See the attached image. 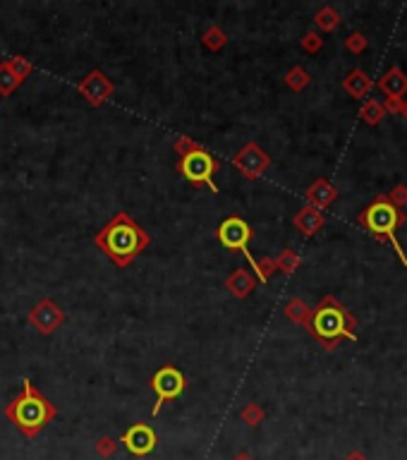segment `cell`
Here are the masks:
<instances>
[{"instance_id":"6da1fadb","label":"cell","mask_w":407,"mask_h":460,"mask_svg":"<svg viewBox=\"0 0 407 460\" xmlns=\"http://www.w3.org/2000/svg\"><path fill=\"white\" fill-rule=\"evenodd\" d=\"M94 245L99 247L118 269H127V266L151 245V235H149L127 211H118V214L94 235Z\"/></svg>"},{"instance_id":"7a4b0ae2","label":"cell","mask_w":407,"mask_h":460,"mask_svg":"<svg viewBox=\"0 0 407 460\" xmlns=\"http://www.w3.org/2000/svg\"><path fill=\"white\" fill-rule=\"evenodd\" d=\"M3 415L14 424L17 432H22L27 439H36L38 432L46 427L48 422L58 417L56 403L46 398L36 386L29 379L22 381V394H17L8 405H5Z\"/></svg>"},{"instance_id":"3957f363","label":"cell","mask_w":407,"mask_h":460,"mask_svg":"<svg viewBox=\"0 0 407 460\" xmlns=\"http://www.w3.org/2000/svg\"><path fill=\"white\" fill-rule=\"evenodd\" d=\"M357 322L338 298L333 295H326V298L319 302V307L312 309V319H309L307 331L321 343L326 350H333L338 348L341 341H355L357 331H355Z\"/></svg>"},{"instance_id":"277c9868","label":"cell","mask_w":407,"mask_h":460,"mask_svg":"<svg viewBox=\"0 0 407 460\" xmlns=\"http://www.w3.org/2000/svg\"><path fill=\"white\" fill-rule=\"evenodd\" d=\"M360 223L365 226L367 230L371 232L374 237H379V240H391L395 245V252L400 254V259L407 264V256L403 254V250H400L398 240H395V230L400 228V226L405 223V214L400 209H395L393 204H391L388 199H386V195H381L376 202H371L369 206H367L365 211L360 214Z\"/></svg>"},{"instance_id":"5b68a950","label":"cell","mask_w":407,"mask_h":460,"mask_svg":"<svg viewBox=\"0 0 407 460\" xmlns=\"http://www.w3.org/2000/svg\"><path fill=\"white\" fill-rule=\"evenodd\" d=\"M177 171L182 173L187 182H192L195 187H208L211 192H218V185L213 180L218 171H221V161L213 156L208 149H201L197 154H190L185 158H177Z\"/></svg>"},{"instance_id":"8992f818","label":"cell","mask_w":407,"mask_h":460,"mask_svg":"<svg viewBox=\"0 0 407 460\" xmlns=\"http://www.w3.org/2000/svg\"><path fill=\"white\" fill-rule=\"evenodd\" d=\"M149 389L156 394V403L151 408V417H158V413L163 410V405L168 400H175L182 396V391L187 389V379L175 365H163L156 374L149 379Z\"/></svg>"},{"instance_id":"52a82bcc","label":"cell","mask_w":407,"mask_h":460,"mask_svg":"<svg viewBox=\"0 0 407 460\" xmlns=\"http://www.w3.org/2000/svg\"><path fill=\"white\" fill-rule=\"evenodd\" d=\"M216 237L225 250L242 252V254L247 256V261L254 259L251 252H249V242H251V237H254V230H251V226L247 223L245 219H240V216H230V219H225L221 226H218Z\"/></svg>"},{"instance_id":"ba28073f","label":"cell","mask_w":407,"mask_h":460,"mask_svg":"<svg viewBox=\"0 0 407 460\" xmlns=\"http://www.w3.org/2000/svg\"><path fill=\"white\" fill-rule=\"evenodd\" d=\"M27 319H29V324H32L36 333H41V336H53V333H56L58 328L67 322V314H65V309L56 302V300L43 298V300H38L32 309H29Z\"/></svg>"},{"instance_id":"9c48e42d","label":"cell","mask_w":407,"mask_h":460,"mask_svg":"<svg viewBox=\"0 0 407 460\" xmlns=\"http://www.w3.org/2000/svg\"><path fill=\"white\" fill-rule=\"evenodd\" d=\"M232 166L242 173L245 180H256V178H261L271 168V156L256 142H247L232 156Z\"/></svg>"},{"instance_id":"30bf717a","label":"cell","mask_w":407,"mask_h":460,"mask_svg":"<svg viewBox=\"0 0 407 460\" xmlns=\"http://www.w3.org/2000/svg\"><path fill=\"white\" fill-rule=\"evenodd\" d=\"M77 91L84 96V101L94 108L103 106L110 96L115 94V84L110 82V77L103 70H91L84 80L77 84Z\"/></svg>"},{"instance_id":"8fae6325","label":"cell","mask_w":407,"mask_h":460,"mask_svg":"<svg viewBox=\"0 0 407 460\" xmlns=\"http://www.w3.org/2000/svg\"><path fill=\"white\" fill-rule=\"evenodd\" d=\"M123 446L127 448L132 456H149V453L156 448V444H158V437H156V432H153L149 424H132V427L127 429V432L123 434Z\"/></svg>"},{"instance_id":"7c38bea8","label":"cell","mask_w":407,"mask_h":460,"mask_svg":"<svg viewBox=\"0 0 407 460\" xmlns=\"http://www.w3.org/2000/svg\"><path fill=\"white\" fill-rule=\"evenodd\" d=\"M304 197H307L309 206L323 211L338 199V190H336V185H331V182L326 180V178H319V180H314L312 185L307 187Z\"/></svg>"},{"instance_id":"4fadbf2b","label":"cell","mask_w":407,"mask_h":460,"mask_svg":"<svg viewBox=\"0 0 407 460\" xmlns=\"http://www.w3.org/2000/svg\"><path fill=\"white\" fill-rule=\"evenodd\" d=\"M323 223H326V219H323V211L314 209V206H304V209H299L297 214H295V219H293V226L299 232H302L304 237L317 235V232L323 228Z\"/></svg>"},{"instance_id":"5bb4252c","label":"cell","mask_w":407,"mask_h":460,"mask_svg":"<svg viewBox=\"0 0 407 460\" xmlns=\"http://www.w3.org/2000/svg\"><path fill=\"white\" fill-rule=\"evenodd\" d=\"M256 283H259V280H256L254 274H249L247 269H235L225 278L227 293H230L235 300H245L247 295H251V290L256 288Z\"/></svg>"},{"instance_id":"9a60e30c","label":"cell","mask_w":407,"mask_h":460,"mask_svg":"<svg viewBox=\"0 0 407 460\" xmlns=\"http://www.w3.org/2000/svg\"><path fill=\"white\" fill-rule=\"evenodd\" d=\"M379 89L386 94V99H403L407 91V75L400 67H391L379 82Z\"/></svg>"},{"instance_id":"2e32d148","label":"cell","mask_w":407,"mask_h":460,"mask_svg":"<svg viewBox=\"0 0 407 460\" xmlns=\"http://www.w3.org/2000/svg\"><path fill=\"white\" fill-rule=\"evenodd\" d=\"M343 89L352 96V99H365L371 89V80L365 70H352L350 75L343 80Z\"/></svg>"},{"instance_id":"e0dca14e","label":"cell","mask_w":407,"mask_h":460,"mask_svg":"<svg viewBox=\"0 0 407 460\" xmlns=\"http://www.w3.org/2000/svg\"><path fill=\"white\" fill-rule=\"evenodd\" d=\"M285 317L290 319L293 324H297V326H309V319H312V307H309L307 302H304L302 298H293L285 302Z\"/></svg>"},{"instance_id":"ac0fdd59","label":"cell","mask_w":407,"mask_h":460,"mask_svg":"<svg viewBox=\"0 0 407 460\" xmlns=\"http://www.w3.org/2000/svg\"><path fill=\"white\" fill-rule=\"evenodd\" d=\"M201 43H204V48H206V51L218 53V51H223V48L227 46V34L223 32L218 24H213V27H208L206 32L201 34Z\"/></svg>"},{"instance_id":"d6986e66","label":"cell","mask_w":407,"mask_h":460,"mask_svg":"<svg viewBox=\"0 0 407 460\" xmlns=\"http://www.w3.org/2000/svg\"><path fill=\"white\" fill-rule=\"evenodd\" d=\"M314 24H317L321 32H333V29H338V24H341V12H338L336 8H331V5H323V8L314 14Z\"/></svg>"},{"instance_id":"ffe728a7","label":"cell","mask_w":407,"mask_h":460,"mask_svg":"<svg viewBox=\"0 0 407 460\" xmlns=\"http://www.w3.org/2000/svg\"><path fill=\"white\" fill-rule=\"evenodd\" d=\"M273 261H275V271H280V274L285 276H293L295 271L299 269V264H302V256L295 250H283Z\"/></svg>"},{"instance_id":"44dd1931","label":"cell","mask_w":407,"mask_h":460,"mask_svg":"<svg viewBox=\"0 0 407 460\" xmlns=\"http://www.w3.org/2000/svg\"><path fill=\"white\" fill-rule=\"evenodd\" d=\"M309 82H312L309 72L304 70V67H299V65L290 67V70L285 72V84H288L293 91H304L309 86Z\"/></svg>"},{"instance_id":"7402d4cb","label":"cell","mask_w":407,"mask_h":460,"mask_svg":"<svg viewBox=\"0 0 407 460\" xmlns=\"http://www.w3.org/2000/svg\"><path fill=\"white\" fill-rule=\"evenodd\" d=\"M24 82L14 77V72L10 70V65L5 60H0V96H10L17 86H22Z\"/></svg>"},{"instance_id":"603a6c76","label":"cell","mask_w":407,"mask_h":460,"mask_svg":"<svg viewBox=\"0 0 407 460\" xmlns=\"http://www.w3.org/2000/svg\"><path fill=\"white\" fill-rule=\"evenodd\" d=\"M360 115H362V120H365L367 125H379L381 120L386 118V110H384V104L381 101H367L365 106L360 108Z\"/></svg>"},{"instance_id":"cb8c5ba5","label":"cell","mask_w":407,"mask_h":460,"mask_svg":"<svg viewBox=\"0 0 407 460\" xmlns=\"http://www.w3.org/2000/svg\"><path fill=\"white\" fill-rule=\"evenodd\" d=\"M251 271H254V278L261 283H269L271 276L275 274V261L271 256H261V259H251Z\"/></svg>"},{"instance_id":"d4e9b609","label":"cell","mask_w":407,"mask_h":460,"mask_svg":"<svg viewBox=\"0 0 407 460\" xmlns=\"http://www.w3.org/2000/svg\"><path fill=\"white\" fill-rule=\"evenodd\" d=\"M240 420L247 424V427H259V424L266 420V413L259 403H247L245 408L240 410Z\"/></svg>"},{"instance_id":"484cf974","label":"cell","mask_w":407,"mask_h":460,"mask_svg":"<svg viewBox=\"0 0 407 460\" xmlns=\"http://www.w3.org/2000/svg\"><path fill=\"white\" fill-rule=\"evenodd\" d=\"M201 149H206V147H201L199 142H195V139L187 137V134H180V137L173 142V152L177 154V158H185V156H190V154L201 152Z\"/></svg>"},{"instance_id":"4316f807","label":"cell","mask_w":407,"mask_h":460,"mask_svg":"<svg viewBox=\"0 0 407 460\" xmlns=\"http://www.w3.org/2000/svg\"><path fill=\"white\" fill-rule=\"evenodd\" d=\"M5 62H8L10 70L14 72V77H17V80H22V82L34 72V62L27 60V58H22V56H12V58H8Z\"/></svg>"},{"instance_id":"83f0119b","label":"cell","mask_w":407,"mask_h":460,"mask_svg":"<svg viewBox=\"0 0 407 460\" xmlns=\"http://www.w3.org/2000/svg\"><path fill=\"white\" fill-rule=\"evenodd\" d=\"M94 451L99 453L101 458H106V460H110L118 453V439H113V437H101L99 441L94 444Z\"/></svg>"},{"instance_id":"f1b7e54d","label":"cell","mask_w":407,"mask_h":460,"mask_svg":"<svg viewBox=\"0 0 407 460\" xmlns=\"http://www.w3.org/2000/svg\"><path fill=\"white\" fill-rule=\"evenodd\" d=\"M386 199H388L395 209H403V206H407V185H395L393 190L386 195Z\"/></svg>"},{"instance_id":"f546056e","label":"cell","mask_w":407,"mask_h":460,"mask_svg":"<svg viewBox=\"0 0 407 460\" xmlns=\"http://www.w3.org/2000/svg\"><path fill=\"white\" fill-rule=\"evenodd\" d=\"M299 43H302V48H304V51H307V53H319V51H321V48H323V38L319 36L317 32H307V34H304V36H302V41H299Z\"/></svg>"},{"instance_id":"4dcf8cb0","label":"cell","mask_w":407,"mask_h":460,"mask_svg":"<svg viewBox=\"0 0 407 460\" xmlns=\"http://www.w3.org/2000/svg\"><path fill=\"white\" fill-rule=\"evenodd\" d=\"M345 48L350 53H362L367 48V38H365V34H360V32H355V34H350V36L345 38Z\"/></svg>"},{"instance_id":"1f68e13d","label":"cell","mask_w":407,"mask_h":460,"mask_svg":"<svg viewBox=\"0 0 407 460\" xmlns=\"http://www.w3.org/2000/svg\"><path fill=\"white\" fill-rule=\"evenodd\" d=\"M384 110H386V115H388V113H400V110H403V99H386Z\"/></svg>"},{"instance_id":"d6a6232c","label":"cell","mask_w":407,"mask_h":460,"mask_svg":"<svg viewBox=\"0 0 407 460\" xmlns=\"http://www.w3.org/2000/svg\"><path fill=\"white\" fill-rule=\"evenodd\" d=\"M345 460H369V458H367L362 451H352V453H347Z\"/></svg>"},{"instance_id":"836d02e7","label":"cell","mask_w":407,"mask_h":460,"mask_svg":"<svg viewBox=\"0 0 407 460\" xmlns=\"http://www.w3.org/2000/svg\"><path fill=\"white\" fill-rule=\"evenodd\" d=\"M232 460H254V458H251V453H247V451H240V453H237V456L232 458Z\"/></svg>"},{"instance_id":"e575fe53","label":"cell","mask_w":407,"mask_h":460,"mask_svg":"<svg viewBox=\"0 0 407 460\" xmlns=\"http://www.w3.org/2000/svg\"><path fill=\"white\" fill-rule=\"evenodd\" d=\"M400 115H405V120H407V101H403V110H400Z\"/></svg>"}]
</instances>
